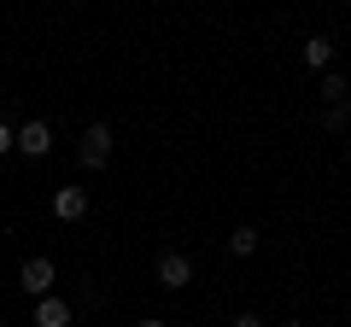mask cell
<instances>
[{"mask_svg":"<svg viewBox=\"0 0 351 327\" xmlns=\"http://www.w3.org/2000/svg\"><path fill=\"white\" fill-rule=\"evenodd\" d=\"M112 146H117V135H112V123H88L82 129V170H106L112 164Z\"/></svg>","mask_w":351,"mask_h":327,"instance_id":"obj_1","label":"cell"},{"mask_svg":"<svg viewBox=\"0 0 351 327\" xmlns=\"http://www.w3.org/2000/svg\"><path fill=\"white\" fill-rule=\"evenodd\" d=\"M53 280H59L53 257H24V269H18V287H24L29 298H53Z\"/></svg>","mask_w":351,"mask_h":327,"instance_id":"obj_2","label":"cell"},{"mask_svg":"<svg viewBox=\"0 0 351 327\" xmlns=\"http://www.w3.org/2000/svg\"><path fill=\"white\" fill-rule=\"evenodd\" d=\"M158 287H164V292H182V287H193V257H182V252H164V257H158Z\"/></svg>","mask_w":351,"mask_h":327,"instance_id":"obj_3","label":"cell"},{"mask_svg":"<svg viewBox=\"0 0 351 327\" xmlns=\"http://www.w3.org/2000/svg\"><path fill=\"white\" fill-rule=\"evenodd\" d=\"M18 152H24V158H47V152H53V129L41 123V117L24 123V129H18Z\"/></svg>","mask_w":351,"mask_h":327,"instance_id":"obj_4","label":"cell"},{"mask_svg":"<svg viewBox=\"0 0 351 327\" xmlns=\"http://www.w3.org/2000/svg\"><path fill=\"white\" fill-rule=\"evenodd\" d=\"M53 216L59 222H82L88 216V187H59L53 193Z\"/></svg>","mask_w":351,"mask_h":327,"instance_id":"obj_5","label":"cell"},{"mask_svg":"<svg viewBox=\"0 0 351 327\" xmlns=\"http://www.w3.org/2000/svg\"><path fill=\"white\" fill-rule=\"evenodd\" d=\"M36 327H71V304L64 298H36Z\"/></svg>","mask_w":351,"mask_h":327,"instance_id":"obj_6","label":"cell"},{"mask_svg":"<svg viewBox=\"0 0 351 327\" xmlns=\"http://www.w3.org/2000/svg\"><path fill=\"white\" fill-rule=\"evenodd\" d=\"M299 59L311 64V70H328V64H334V41H328V36H311V41L299 47Z\"/></svg>","mask_w":351,"mask_h":327,"instance_id":"obj_7","label":"cell"},{"mask_svg":"<svg viewBox=\"0 0 351 327\" xmlns=\"http://www.w3.org/2000/svg\"><path fill=\"white\" fill-rule=\"evenodd\" d=\"M316 94H322V105H346V100H351V82H346V76H334V70H328V76H322V88H316Z\"/></svg>","mask_w":351,"mask_h":327,"instance_id":"obj_8","label":"cell"},{"mask_svg":"<svg viewBox=\"0 0 351 327\" xmlns=\"http://www.w3.org/2000/svg\"><path fill=\"white\" fill-rule=\"evenodd\" d=\"M228 252H234V257H252V252H258V228H252V222H240L234 234H228Z\"/></svg>","mask_w":351,"mask_h":327,"instance_id":"obj_9","label":"cell"},{"mask_svg":"<svg viewBox=\"0 0 351 327\" xmlns=\"http://www.w3.org/2000/svg\"><path fill=\"white\" fill-rule=\"evenodd\" d=\"M346 123H351L346 105H328V112H322V129H346Z\"/></svg>","mask_w":351,"mask_h":327,"instance_id":"obj_10","label":"cell"},{"mask_svg":"<svg viewBox=\"0 0 351 327\" xmlns=\"http://www.w3.org/2000/svg\"><path fill=\"white\" fill-rule=\"evenodd\" d=\"M6 152H18V129L12 123H0V158H6Z\"/></svg>","mask_w":351,"mask_h":327,"instance_id":"obj_11","label":"cell"},{"mask_svg":"<svg viewBox=\"0 0 351 327\" xmlns=\"http://www.w3.org/2000/svg\"><path fill=\"white\" fill-rule=\"evenodd\" d=\"M228 327H269V322H263L258 310H240V315H234V322H228Z\"/></svg>","mask_w":351,"mask_h":327,"instance_id":"obj_12","label":"cell"},{"mask_svg":"<svg viewBox=\"0 0 351 327\" xmlns=\"http://www.w3.org/2000/svg\"><path fill=\"white\" fill-rule=\"evenodd\" d=\"M141 327H170V322H158V315H152V322H141Z\"/></svg>","mask_w":351,"mask_h":327,"instance_id":"obj_13","label":"cell"},{"mask_svg":"<svg viewBox=\"0 0 351 327\" xmlns=\"http://www.w3.org/2000/svg\"><path fill=\"white\" fill-rule=\"evenodd\" d=\"M281 327H304V322H281Z\"/></svg>","mask_w":351,"mask_h":327,"instance_id":"obj_14","label":"cell"}]
</instances>
